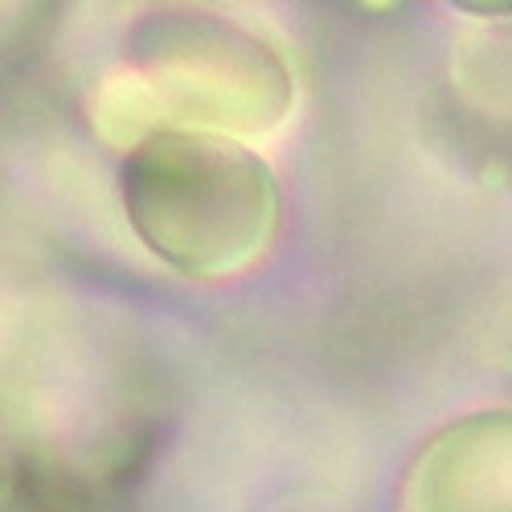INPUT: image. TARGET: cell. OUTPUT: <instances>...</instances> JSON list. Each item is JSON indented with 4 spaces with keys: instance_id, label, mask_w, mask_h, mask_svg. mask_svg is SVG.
Wrapping results in <instances>:
<instances>
[{
    "instance_id": "1",
    "label": "cell",
    "mask_w": 512,
    "mask_h": 512,
    "mask_svg": "<svg viewBox=\"0 0 512 512\" xmlns=\"http://www.w3.org/2000/svg\"><path fill=\"white\" fill-rule=\"evenodd\" d=\"M287 62L250 33L205 9H152L132 25L127 66L91 99V127L132 152L156 132L254 136L291 111Z\"/></svg>"
},
{
    "instance_id": "2",
    "label": "cell",
    "mask_w": 512,
    "mask_h": 512,
    "mask_svg": "<svg viewBox=\"0 0 512 512\" xmlns=\"http://www.w3.org/2000/svg\"><path fill=\"white\" fill-rule=\"evenodd\" d=\"M119 201L152 259L205 283L259 267L283 222L271 164L205 132H156L123 152Z\"/></svg>"
},
{
    "instance_id": "3",
    "label": "cell",
    "mask_w": 512,
    "mask_h": 512,
    "mask_svg": "<svg viewBox=\"0 0 512 512\" xmlns=\"http://www.w3.org/2000/svg\"><path fill=\"white\" fill-rule=\"evenodd\" d=\"M398 512H512V410L459 418L426 439L402 476Z\"/></svg>"
},
{
    "instance_id": "4",
    "label": "cell",
    "mask_w": 512,
    "mask_h": 512,
    "mask_svg": "<svg viewBox=\"0 0 512 512\" xmlns=\"http://www.w3.org/2000/svg\"><path fill=\"white\" fill-rule=\"evenodd\" d=\"M103 467H78L54 451L0 455V512H123Z\"/></svg>"
}]
</instances>
